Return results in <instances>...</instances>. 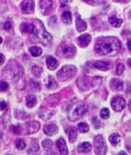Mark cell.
<instances>
[{
    "label": "cell",
    "mask_w": 131,
    "mask_h": 155,
    "mask_svg": "<svg viewBox=\"0 0 131 155\" xmlns=\"http://www.w3.org/2000/svg\"><path fill=\"white\" fill-rule=\"evenodd\" d=\"M121 48L120 41L116 38L109 37L99 39L95 42L94 49L100 55L115 56Z\"/></svg>",
    "instance_id": "6da1fadb"
},
{
    "label": "cell",
    "mask_w": 131,
    "mask_h": 155,
    "mask_svg": "<svg viewBox=\"0 0 131 155\" xmlns=\"http://www.w3.org/2000/svg\"><path fill=\"white\" fill-rule=\"evenodd\" d=\"M32 42H40L44 45H49L52 40L51 35L45 30L43 23L37 19L35 21Z\"/></svg>",
    "instance_id": "7a4b0ae2"
},
{
    "label": "cell",
    "mask_w": 131,
    "mask_h": 155,
    "mask_svg": "<svg viewBox=\"0 0 131 155\" xmlns=\"http://www.w3.org/2000/svg\"><path fill=\"white\" fill-rule=\"evenodd\" d=\"M77 68L73 65H67L64 66L59 70L57 73L58 79L61 81H65L72 79L75 75Z\"/></svg>",
    "instance_id": "3957f363"
},
{
    "label": "cell",
    "mask_w": 131,
    "mask_h": 155,
    "mask_svg": "<svg viewBox=\"0 0 131 155\" xmlns=\"http://www.w3.org/2000/svg\"><path fill=\"white\" fill-rule=\"evenodd\" d=\"M94 146L95 153L97 155H106L107 152V145L103 137L98 135L94 138Z\"/></svg>",
    "instance_id": "277c9868"
},
{
    "label": "cell",
    "mask_w": 131,
    "mask_h": 155,
    "mask_svg": "<svg viewBox=\"0 0 131 155\" xmlns=\"http://www.w3.org/2000/svg\"><path fill=\"white\" fill-rule=\"evenodd\" d=\"M76 48L72 44H63L59 49V55L66 59L72 58L76 54Z\"/></svg>",
    "instance_id": "5b68a950"
},
{
    "label": "cell",
    "mask_w": 131,
    "mask_h": 155,
    "mask_svg": "<svg viewBox=\"0 0 131 155\" xmlns=\"http://www.w3.org/2000/svg\"><path fill=\"white\" fill-rule=\"evenodd\" d=\"M111 107L115 111H122L126 107V101L122 97H115L112 100Z\"/></svg>",
    "instance_id": "8992f818"
},
{
    "label": "cell",
    "mask_w": 131,
    "mask_h": 155,
    "mask_svg": "<svg viewBox=\"0 0 131 155\" xmlns=\"http://www.w3.org/2000/svg\"><path fill=\"white\" fill-rule=\"evenodd\" d=\"M88 110V105L86 104H82L76 107L73 112V116L75 118H79L86 114Z\"/></svg>",
    "instance_id": "52a82bcc"
},
{
    "label": "cell",
    "mask_w": 131,
    "mask_h": 155,
    "mask_svg": "<svg viewBox=\"0 0 131 155\" xmlns=\"http://www.w3.org/2000/svg\"><path fill=\"white\" fill-rule=\"evenodd\" d=\"M21 8L23 13L26 14H32L34 12V2L33 1H24L21 3Z\"/></svg>",
    "instance_id": "ba28073f"
},
{
    "label": "cell",
    "mask_w": 131,
    "mask_h": 155,
    "mask_svg": "<svg viewBox=\"0 0 131 155\" xmlns=\"http://www.w3.org/2000/svg\"><path fill=\"white\" fill-rule=\"evenodd\" d=\"M92 41V36L89 34H83L77 38V43L81 47H86Z\"/></svg>",
    "instance_id": "9c48e42d"
},
{
    "label": "cell",
    "mask_w": 131,
    "mask_h": 155,
    "mask_svg": "<svg viewBox=\"0 0 131 155\" xmlns=\"http://www.w3.org/2000/svg\"><path fill=\"white\" fill-rule=\"evenodd\" d=\"M93 66L95 68L100 70H108L113 67V64L109 61H97L94 63Z\"/></svg>",
    "instance_id": "30bf717a"
},
{
    "label": "cell",
    "mask_w": 131,
    "mask_h": 155,
    "mask_svg": "<svg viewBox=\"0 0 131 155\" xmlns=\"http://www.w3.org/2000/svg\"><path fill=\"white\" fill-rule=\"evenodd\" d=\"M58 131V127L56 124H46L44 127V133L49 136L54 135L57 134Z\"/></svg>",
    "instance_id": "8fae6325"
},
{
    "label": "cell",
    "mask_w": 131,
    "mask_h": 155,
    "mask_svg": "<svg viewBox=\"0 0 131 155\" xmlns=\"http://www.w3.org/2000/svg\"><path fill=\"white\" fill-rule=\"evenodd\" d=\"M56 146L62 155H67L68 154V150L66 145V142L63 138H59L56 142Z\"/></svg>",
    "instance_id": "7c38bea8"
},
{
    "label": "cell",
    "mask_w": 131,
    "mask_h": 155,
    "mask_svg": "<svg viewBox=\"0 0 131 155\" xmlns=\"http://www.w3.org/2000/svg\"><path fill=\"white\" fill-rule=\"evenodd\" d=\"M40 125L39 123L37 121H32L27 124L26 130L28 132V134H32L36 133L37 131L40 129Z\"/></svg>",
    "instance_id": "4fadbf2b"
},
{
    "label": "cell",
    "mask_w": 131,
    "mask_h": 155,
    "mask_svg": "<svg viewBox=\"0 0 131 155\" xmlns=\"http://www.w3.org/2000/svg\"><path fill=\"white\" fill-rule=\"evenodd\" d=\"M46 64L47 68L51 70H54L56 69L59 65L58 61L56 59L51 56H48L46 57Z\"/></svg>",
    "instance_id": "5bb4252c"
},
{
    "label": "cell",
    "mask_w": 131,
    "mask_h": 155,
    "mask_svg": "<svg viewBox=\"0 0 131 155\" xmlns=\"http://www.w3.org/2000/svg\"><path fill=\"white\" fill-rule=\"evenodd\" d=\"M76 26L77 31L79 32H82L86 29L87 24L80 17H77L76 19Z\"/></svg>",
    "instance_id": "9a60e30c"
},
{
    "label": "cell",
    "mask_w": 131,
    "mask_h": 155,
    "mask_svg": "<svg viewBox=\"0 0 131 155\" xmlns=\"http://www.w3.org/2000/svg\"><path fill=\"white\" fill-rule=\"evenodd\" d=\"M92 149V144L88 142H82V144H79L78 147H77V151L79 153H87L90 152Z\"/></svg>",
    "instance_id": "2e32d148"
},
{
    "label": "cell",
    "mask_w": 131,
    "mask_h": 155,
    "mask_svg": "<svg viewBox=\"0 0 131 155\" xmlns=\"http://www.w3.org/2000/svg\"><path fill=\"white\" fill-rule=\"evenodd\" d=\"M40 7L42 10L44 14H47L51 11L52 8V2L51 1H41L40 2Z\"/></svg>",
    "instance_id": "e0dca14e"
},
{
    "label": "cell",
    "mask_w": 131,
    "mask_h": 155,
    "mask_svg": "<svg viewBox=\"0 0 131 155\" xmlns=\"http://www.w3.org/2000/svg\"><path fill=\"white\" fill-rule=\"evenodd\" d=\"M108 21L113 27L115 28L120 27L123 23V20L120 19V18L117 17L116 15L109 17L108 19Z\"/></svg>",
    "instance_id": "ac0fdd59"
},
{
    "label": "cell",
    "mask_w": 131,
    "mask_h": 155,
    "mask_svg": "<svg viewBox=\"0 0 131 155\" xmlns=\"http://www.w3.org/2000/svg\"><path fill=\"white\" fill-rule=\"evenodd\" d=\"M123 82L120 79H114L111 81V87L114 91H121L123 89Z\"/></svg>",
    "instance_id": "d6986e66"
},
{
    "label": "cell",
    "mask_w": 131,
    "mask_h": 155,
    "mask_svg": "<svg viewBox=\"0 0 131 155\" xmlns=\"http://www.w3.org/2000/svg\"><path fill=\"white\" fill-rule=\"evenodd\" d=\"M20 29L22 33H33L34 31V25L32 24L22 23L20 26Z\"/></svg>",
    "instance_id": "ffe728a7"
},
{
    "label": "cell",
    "mask_w": 131,
    "mask_h": 155,
    "mask_svg": "<svg viewBox=\"0 0 131 155\" xmlns=\"http://www.w3.org/2000/svg\"><path fill=\"white\" fill-rule=\"evenodd\" d=\"M54 114H55V112H53L52 110L49 109H44L42 110H40L39 116L42 119H43V120H49V119L52 116V115H53Z\"/></svg>",
    "instance_id": "44dd1931"
},
{
    "label": "cell",
    "mask_w": 131,
    "mask_h": 155,
    "mask_svg": "<svg viewBox=\"0 0 131 155\" xmlns=\"http://www.w3.org/2000/svg\"><path fill=\"white\" fill-rule=\"evenodd\" d=\"M67 133L69 135V139L70 142H74L77 139V130L74 127H69L67 130Z\"/></svg>",
    "instance_id": "7402d4cb"
},
{
    "label": "cell",
    "mask_w": 131,
    "mask_h": 155,
    "mask_svg": "<svg viewBox=\"0 0 131 155\" xmlns=\"http://www.w3.org/2000/svg\"><path fill=\"white\" fill-rule=\"evenodd\" d=\"M62 21L65 24V25H70L72 22V15L71 13L68 10H65L62 14L61 15Z\"/></svg>",
    "instance_id": "603a6c76"
},
{
    "label": "cell",
    "mask_w": 131,
    "mask_h": 155,
    "mask_svg": "<svg viewBox=\"0 0 131 155\" xmlns=\"http://www.w3.org/2000/svg\"><path fill=\"white\" fill-rule=\"evenodd\" d=\"M29 51L31 54L34 57L40 56L42 53V49L37 46H33L29 49Z\"/></svg>",
    "instance_id": "cb8c5ba5"
},
{
    "label": "cell",
    "mask_w": 131,
    "mask_h": 155,
    "mask_svg": "<svg viewBox=\"0 0 131 155\" xmlns=\"http://www.w3.org/2000/svg\"><path fill=\"white\" fill-rule=\"evenodd\" d=\"M37 104V98L34 95H29L26 98V105L29 108H32Z\"/></svg>",
    "instance_id": "d4e9b609"
},
{
    "label": "cell",
    "mask_w": 131,
    "mask_h": 155,
    "mask_svg": "<svg viewBox=\"0 0 131 155\" xmlns=\"http://www.w3.org/2000/svg\"><path fill=\"white\" fill-rule=\"evenodd\" d=\"M109 139V141H110V142L111 143V144L115 146V145L118 144V143L120 142L121 137H120V135H119V134H113L110 135Z\"/></svg>",
    "instance_id": "484cf974"
},
{
    "label": "cell",
    "mask_w": 131,
    "mask_h": 155,
    "mask_svg": "<svg viewBox=\"0 0 131 155\" xmlns=\"http://www.w3.org/2000/svg\"><path fill=\"white\" fill-rule=\"evenodd\" d=\"M47 88L51 89H54L57 88L58 84L56 81H55V79H54V77H49V81H48V83H47Z\"/></svg>",
    "instance_id": "4316f807"
},
{
    "label": "cell",
    "mask_w": 131,
    "mask_h": 155,
    "mask_svg": "<svg viewBox=\"0 0 131 155\" xmlns=\"http://www.w3.org/2000/svg\"><path fill=\"white\" fill-rule=\"evenodd\" d=\"M110 112L108 108H104L100 111V117L104 120H107L109 117Z\"/></svg>",
    "instance_id": "83f0119b"
},
{
    "label": "cell",
    "mask_w": 131,
    "mask_h": 155,
    "mask_svg": "<svg viewBox=\"0 0 131 155\" xmlns=\"http://www.w3.org/2000/svg\"><path fill=\"white\" fill-rule=\"evenodd\" d=\"M78 128L81 133H86L89 130V126L86 123H80L78 124Z\"/></svg>",
    "instance_id": "f1b7e54d"
},
{
    "label": "cell",
    "mask_w": 131,
    "mask_h": 155,
    "mask_svg": "<svg viewBox=\"0 0 131 155\" xmlns=\"http://www.w3.org/2000/svg\"><path fill=\"white\" fill-rule=\"evenodd\" d=\"M43 71V70L42 68L35 66L32 68V72L34 74V75L37 77H39L41 75L42 72Z\"/></svg>",
    "instance_id": "f546056e"
},
{
    "label": "cell",
    "mask_w": 131,
    "mask_h": 155,
    "mask_svg": "<svg viewBox=\"0 0 131 155\" xmlns=\"http://www.w3.org/2000/svg\"><path fill=\"white\" fill-rule=\"evenodd\" d=\"M16 147L19 149V150H24L26 147V143L22 139H17L15 142Z\"/></svg>",
    "instance_id": "4dcf8cb0"
},
{
    "label": "cell",
    "mask_w": 131,
    "mask_h": 155,
    "mask_svg": "<svg viewBox=\"0 0 131 155\" xmlns=\"http://www.w3.org/2000/svg\"><path fill=\"white\" fill-rule=\"evenodd\" d=\"M92 123L93 126L95 129H99V128H100L101 127V123L98 120V118L96 116H95V117H93L92 118Z\"/></svg>",
    "instance_id": "1f68e13d"
},
{
    "label": "cell",
    "mask_w": 131,
    "mask_h": 155,
    "mask_svg": "<svg viewBox=\"0 0 131 155\" xmlns=\"http://www.w3.org/2000/svg\"><path fill=\"white\" fill-rule=\"evenodd\" d=\"M125 69H126V68H125L124 65L122 63H119L118 64L117 68H116V74H117V75H122Z\"/></svg>",
    "instance_id": "d6a6232c"
},
{
    "label": "cell",
    "mask_w": 131,
    "mask_h": 155,
    "mask_svg": "<svg viewBox=\"0 0 131 155\" xmlns=\"http://www.w3.org/2000/svg\"><path fill=\"white\" fill-rule=\"evenodd\" d=\"M8 88V84L5 81H0V91H6Z\"/></svg>",
    "instance_id": "836d02e7"
},
{
    "label": "cell",
    "mask_w": 131,
    "mask_h": 155,
    "mask_svg": "<svg viewBox=\"0 0 131 155\" xmlns=\"http://www.w3.org/2000/svg\"><path fill=\"white\" fill-rule=\"evenodd\" d=\"M39 150V145L37 144H33L32 147L29 148L28 151V153H36Z\"/></svg>",
    "instance_id": "e575fe53"
},
{
    "label": "cell",
    "mask_w": 131,
    "mask_h": 155,
    "mask_svg": "<svg viewBox=\"0 0 131 155\" xmlns=\"http://www.w3.org/2000/svg\"><path fill=\"white\" fill-rule=\"evenodd\" d=\"M11 129H12V132L15 134H19L21 132V127L19 126H13Z\"/></svg>",
    "instance_id": "d590c367"
},
{
    "label": "cell",
    "mask_w": 131,
    "mask_h": 155,
    "mask_svg": "<svg viewBox=\"0 0 131 155\" xmlns=\"http://www.w3.org/2000/svg\"><path fill=\"white\" fill-rule=\"evenodd\" d=\"M3 26L4 28L5 29H6V30H8V29H10L11 28H12V25H11V23L10 21H6L3 22Z\"/></svg>",
    "instance_id": "8d00e7d4"
},
{
    "label": "cell",
    "mask_w": 131,
    "mask_h": 155,
    "mask_svg": "<svg viewBox=\"0 0 131 155\" xmlns=\"http://www.w3.org/2000/svg\"><path fill=\"white\" fill-rule=\"evenodd\" d=\"M51 144H52L51 140H50L49 139L45 140L42 142V144L43 147H50L51 146Z\"/></svg>",
    "instance_id": "74e56055"
},
{
    "label": "cell",
    "mask_w": 131,
    "mask_h": 155,
    "mask_svg": "<svg viewBox=\"0 0 131 155\" xmlns=\"http://www.w3.org/2000/svg\"><path fill=\"white\" fill-rule=\"evenodd\" d=\"M7 104L4 101H2V102H0V110H5L6 108H7Z\"/></svg>",
    "instance_id": "f35d334b"
},
{
    "label": "cell",
    "mask_w": 131,
    "mask_h": 155,
    "mask_svg": "<svg viewBox=\"0 0 131 155\" xmlns=\"http://www.w3.org/2000/svg\"><path fill=\"white\" fill-rule=\"evenodd\" d=\"M126 147H127V150H129V151L130 153H131V139H129V140H127Z\"/></svg>",
    "instance_id": "ab89813d"
},
{
    "label": "cell",
    "mask_w": 131,
    "mask_h": 155,
    "mask_svg": "<svg viewBox=\"0 0 131 155\" xmlns=\"http://www.w3.org/2000/svg\"><path fill=\"white\" fill-rule=\"evenodd\" d=\"M5 60V58L4 55L3 54L0 53V65L4 63Z\"/></svg>",
    "instance_id": "60d3db41"
},
{
    "label": "cell",
    "mask_w": 131,
    "mask_h": 155,
    "mask_svg": "<svg viewBox=\"0 0 131 155\" xmlns=\"http://www.w3.org/2000/svg\"><path fill=\"white\" fill-rule=\"evenodd\" d=\"M46 155H58V154H56V153L54 150H51V151H49L48 153H47Z\"/></svg>",
    "instance_id": "b9f144b4"
},
{
    "label": "cell",
    "mask_w": 131,
    "mask_h": 155,
    "mask_svg": "<svg viewBox=\"0 0 131 155\" xmlns=\"http://www.w3.org/2000/svg\"><path fill=\"white\" fill-rule=\"evenodd\" d=\"M127 46H128V49H129V51L131 52V39H130V40H128Z\"/></svg>",
    "instance_id": "7bdbcfd3"
},
{
    "label": "cell",
    "mask_w": 131,
    "mask_h": 155,
    "mask_svg": "<svg viewBox=\"0 0 131 155\" xmlns=\"http://www.w3.org/2000/svg\"><path fill=\"white\" fill-rule=\"evenodd\" d=\"M127 93L131 95V85L129 86L127 89Z\"/></svg>",
    "instance_id": "ee69618b"
},
{
    "label": "cell",
    "mask_w": 131,
    "mask_h": 155,
    "mask_svg": "<svg viewBox=\"0 0 131 155\" xmlns=\"http://www.w3.org/2000/svg\"><path fill=\"white\" fill-rule=\"evenodd\" d=\"M118 155H127V154L125 151H120L118 154Z\"/></svg>",
    "instance_id": "f6af8a7d"
},
{
    "label": "cell",
    "mask_w": 131,
    "mask_h": 155,
    "mask_svg": "<svg viewBox=\"0 0 131 155\" xmlns=\"http://www.w3.org/2000/svg\"><path fill=\"white\" fill-rule=\"evenodd\" d=\"M127 64L129 65V67L131 68V59H129L127 61Z\"/></svg>",
    "instance_id": "bcb514c9"
},
{
    "label": "cell",
    "mask_w": 131,
    "mask_h": 155,
    "mask_svg": "<svg viewBox=\"0 0 131 155\" xmlns=\"http://www.w3.org/2000/svg\"><path fill=\"white\" fill-rule=\"evenodd\" d=\"M129 128H130V130H131V121L129 122Z\"/></svg>",
    "instance_id": "7dc6e473"
},
{
    "label": "cell",
    "mask_w": 131,
    "mask_h": 155,
    "mask_svg": "<svg viewBox=\"0 0 131 155\" xmlns=\"http://www.w3.org/2000/svg\"><path fill=\"white\" fill-rule=\"evenodd\" d=\"M129 107V109H130V112H131V102H130Z\"/></svg>",
    "instance_id": "c3c4849f"
},
{
    "label": "cell",
    "mask_w": 131,
    "mask_h": 155,
    "mask_svg": "<svg viewBox=\"0 0 131 155\" xmlns=\"http://www.w3.org/2000/svg\"><path fill=\"white\" fill-rule=\"evenodd\" d=\"M2 41H3V39H2V38L1 37H0V44H2Z\"/></svg>",
    "instance_id": "681fc988"
}]
</instances>
